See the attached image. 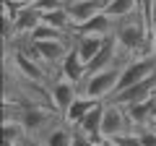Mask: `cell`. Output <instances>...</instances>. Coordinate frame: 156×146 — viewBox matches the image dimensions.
<instances>
[{"mask_svg": "<svg viewBox=\"0 0 156 146\" xmlns=\"http://www.w3.org/2000/svg\"><path fill=\"white\" fill-rule=\"evenodd\" d=\"M122 68L125 65L107 68V71H99V73H89V76L78 84L81 97H89V99H96V102H109L112 97H115V91H117Z\"/></svg>", "mask_w": 156, "mask_h": 146, "instance_id": "1", "label": "cell"}, {"mask_svg": "<svg viewBox=\"0 0 156 146\" xmlns=\"http://www.w3.org/2000/svg\"><path fill=\"white\" fill-rule=\"evenodd\" d=\"M135 133L133 120H130L128 110L122 104H115V102H104V118H101V136L107 141H117L120 136Z\"/></svg>", "mask_w": 156, "mask_h": 146, "instance_id": "2", "label": "cell"}, {"mask_svg": "<svg viewBox=\"0 0 156 146\" xmlns=\"http://www.w3.org/2000/svg\"><path fill=\"white\" fill-rule=\"evenodd\" d=\"M156 76V55H143V57H133V60L125 63L122 76H120V84H117V91L128 89V86H135L140 81ZM115 91V94H117Z\"/></svg>", "mask_w": 156, "mask_h": 146, "instance_id": "3", "label": "cell"}, {"mask_svg": "<svg viewBox=\"0 0 156 146\" xmlns=\"http://www.w3.org/2000/svg\"><path fill=\"white\" fill-rule=\"evenodd\" d=\"M50 99H52V107H55L57 112L65 118V112L70 110V104L81 97V91H78V84H73V81H68V78H57V81H52L50 86Z\"/></svg>", "mask_w": 156, "mask_h": 146, "instance_id": "4", "label": "cell"}, {"mask_svg": "<svg viewBox=\"0 0 156 146\" xmlns=\"http://www.w3.org/2000/svg\"><path fill=\"white\" fill-rule=\"evenodd\" d=\"M68 13H70V18H73V26H81V24H86V21H91L94 16H99V13H104V8H107V0H73V3H68ZM73 29V31H76Z\"/></svg>", "mask_w": 156, "mask_h": 146, "instance_id": "5", "label": "cell"}, {"mask_svg": "<svg viewBox=\"0 0 156 146\" xmlns=\"http://www.w3.org/2000/svg\"><path fill=\"white\" fill-rule=\"evenodd\" d=\"M73 34H86V37H101V39H107V37L115 34V18L107 16V13H99V16H94L91 21L81 24Z\"/></svg>", "mask_w": 156, "mask_h": 146, "instance_id": "6", "label": "cell"}, {"mask_svg": "<svg viewBox=\"0 0 156 146\" xmlns=\"http://www.w3.org/2000/svg\"><path fill=\"white\" fill-rule=\"evenodd\" d=\"M107 39H109V37H107ZM107 39H101V37H86V34H73V50L78 52V57H81L86 65H89V63L101 52V47H104Z\"/></svg>", "mask_w": 156, "mask_h": 146, "instance_id": "7", "label": "cell"}, {"mask_svg": "<svg viewBox=\"0 0 156 146\" xmlns=\"http://www.w3.org/2000/svg\"><path fill=\"white\" fill-rule=\"evenodd\" d=\"M42 24V11L37 5H26L16 13L13 18V26H16V37H31L34 29Z\"/></svg>", "mask_w": 156, "mask_h": 146, "instance_id": "8", "label": "cell"}, {"mask_svg": "<svg viewBox=\"0 0 156 146\" xmlns=\"http://www.w3.org/2000/svg\"><path fill=\"white\" fill-rule=\"evenodd\" d=\"M101 118H104V102H101V104H96L94 110H91V112L76 125V128L81 130L83 136H89L94 144H99V141H107L104 136H101Z\"/></svg>", "mask_w": 156, "mask_h": 146, "instance_id": "9", "label": "cell"}, {"mask_svg": "<svg viewBox=\"0 0 156 146\" xmlns=\"http://www.w3.org/2000/svg\"><path fill=\"white\" fill-rule=\"evenodd\" d=\"M60 76L68 78V81H73V84H81V81L89 76V68H86V63L78 57L76 50H70L65 55V60L60 63Z\"/></svg>", "mask_w": 156, "mask_h": 146, "instance_id": "10", "label": "cell"}, {"mask_svg": "<svg viewBox=\"0 0 156 146\" xmlns=\"http://www.w3.org/2000/svg\"><path fill=\"white\" fill-rule=\"evenodd\" d=\"M143 13V5H140V0H107V8L104 13L107 16H112L117 21V18H128L133 16V13Z\"/></svg>", "mask_w": 156, "mask_h": 146, "instance_id": "11", "label": "cell"}, {"mask_svg": "<svg viewBox=\"0 0 156 146\" xmlns=\"http://www.w3.org/2000/svg\"><path fill=\"white\" fill-rule=\"evenodd\" d=\"M96 104H101V102H96V99H89V97H78V99L70 104V110L65 112V123H70L73 128H76V125L81 123V120H83V118L91 112V110H94Z\"/></svg>", "mask_w": 156, "mask_h": 146, "instance_id": "12", "label": "cell"}, {"mask_svg": "<svg viewBox=\"0 0 156 146\" xmlns=\"http://www.w3.org/2000/svg\"><path fill=\"white\" fill-rule=\"evenodd\" d=\"M73 133H76V128L62 120L60 125H55L44 138H39V141H44L47 146H73Z\"/></svg>", "mask_w": 156, "mask_h": 146, "instance_id": "13", "label": "cell"}, {"mask_svg": "<svg viewBox=\"0 0 156 146\" xmlns=\"http://www.w3.org/2000/svg\"><path fill=\"white\" fill-rule=\"evenodd\" d=\"M140 138V146H156V128L151 125V128H138L135 130Z\"/></svg>", "mask_w": 156, "mask_h": 146, "instance_id": "14", "label": "cell"}, {"mask_svg": "<svg viewBox=\"0 0 156 146\" xmlns=\"http://www.w3.org/2000/svg\"><path fill=\"white\" fill-rule=\"evenodd\" d=\"M73 146H96V144L89 138V136H83L81 130L76 128V133H73Z\"/></svg>", "mask_w": 156, "mask_h": 146, "instance_id": "15", "label": "cell"}, {"mask_svg": "<svg viewBox=\"0 0 156 146\" xmlns=\"http://www.w3.org/2000/svg\"><path fill=\"white\" fill-rule=\"evenodd\" d=\"M21 146H47V144H44V141H39V138H31V136H29V138L23 141Z\"/></svg>", "mask_w": 156, "mask_h": 146, "instance_id": "16", "label": "cell"}, {"mask_svg": "<svg viewBox=\"0 0 156 146\" xmlns=\"http://www.w3.org/2000/svg\"><path fill=\"white\" fill-rule=\"evenodd\" d=\"M62 3H65V5H68V3H73V0H62Z\"/></svg>", "mask_w": 156, "mask_h": 146, "instance_id": "17", "label": "cell"}, {"mask_svg": "<svg viewBox=\"0 0 156 146\" xmlns=\"http://www.w3.org/2000/svg\"><path fill=\"white\" fill-rule=\"evenodd\" d=\"M154 128H156V125H154Z\"/></svg>", "mask_w": 156, "mask_h": 146, "instance_id": "18", "label": "cell"}, {"mask_svg": "<svg viewBox=\"0 0 156 146\" xmlns=\"http://www.w3.org/2000/svg\"><path fill=\"white\" fill-rule=\"evenodd\" d=\"M115 146H117V144H115Z\"/></svg>", "mask_w": 156, "mask_h": 146, "instance_id": "19", "label": "cell"}]
</instances>
